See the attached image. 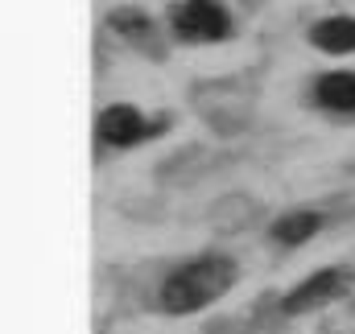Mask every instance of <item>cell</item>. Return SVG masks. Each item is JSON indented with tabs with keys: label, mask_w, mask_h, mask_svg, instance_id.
I'll list each match as a JSON object with an SVG mask.
<instances>
[{
	"label": "cell",
	"mask_w": 355,
	"mask_h": 334,
	"mask_svg": "<svg viewBox=\"0 0 355 334\" xmlns=\"http://www.w3.org/2000/svg\"><path fill=\"white\" fill-rule=\"evenodd\" d=\"M236 285V264L227 256H202L174 268L162 285V301L170 314H194L211 301H219Z\"/></svg>",
	"instance_id": "obj_1"
},
{
	"label": "cell",
	"mask_w": 355,
	"mask_h": 334,
	"mask_svg": "<svg viewBox=\"0 0 355 334\" xmlns=\"http://www.w3.org/2000/svg\"><path fill=\"white\" fill-rule=\"evenodd\" d=\"M174 29L182 42H223L232 33V17L215 0H186L174 8Z\"/></svg>",
	"instance_id": "obj_2"
},
{
	"label": "cell",
	"mask_w": 355,
	"mask_h": 334,
	"mask_svg": "<svg viewBox=\"0 0 355 334\" xmlns=\"http://www.w3.org/2000/svg\"><path fill=\"white\" fill-rule=\"evenodd\" d=\"M145 132H149V124H145V116H141L132 103H116V107H107V112L99 116V137H103L107 145H116V149L145 141Z\"/></svg>",
	"instance_id": "obj_3"
},
{
	"label": "cell",
	"mask_w": 355,
	"mask_h": 334,
	"mask_svg": "<svg viewBox=\"0 0 355 334\" xmlns=\"http://www.w3.org/2000/svg\"><path fill=\"white\" fill-rule=\"evenodd\" d=\"M343 289V272L339 268H322V272H314L310 281H302L289 297H285V314H306V310H314V306H322V301H331L335 293Z\"/></svg>",
	"instance_id": "obj_4"
},
{
	"label": "cell",
	"mask_w": 355,
	"mask_h": 334,
	"mask_svg": "<svg viewBox=\"0 0 355 334\" xmlns=\"http://www.w3.org/2000/svg\"><path fill=\"white\" fill-rule=\"evenodd\" d=\"M314 50L322 54H355V17H327L310 29Z\"/></svg>",
	"instance_id": "obj_5"
},
{
	"label": "cell",
	"mask_w": 355,
	"mask_h": 334,
	"mask_svg": "<svg viewBox=\"0 0 355 334\" xmlns=\"http://www.w3.org/2000/svg\"><path fill=\"white\" fill-rule=\"evenodd\" d=\"M314 99L327 112H355V75L352 71H331L314 83Z\"/></svg>",
	"instance_id": "obj_6"
},
{
	"label": "cell",
	"mask_w": 355,
	"mask_h": 334,
	"mask_svg": "<svg viewBox=\"0 0 355 334\" xmlns=\"http://www.w3.org/2000/svg\"><path fill=\"white\" fill-rule=\"evenodd\" d=\"M107 25L124 37V42H132V46H145V50H153L157 54V46H153V21L145 17V12H137V8H120V12H112L107 17Z\"/></svg>",
	"instance_id": "obj_7"
},
{
	"label": "cell",
	"mask_w": 355,
	"mask_h": 334,
	"mask_svg": "<svg viewBox=\"0 0 355 334\" xmlns=\"http://www.w3.org/2000/svg\"><path fill=\"white\" fill-rule=\"evenodd\" d=\"M318 223H322V219H318L314 211H293V215H285V219L272 223V236L293 248V244H306V240L318 231Z\"/></svg>",
	"instance_id": "obj_8"
}]
</instances>
